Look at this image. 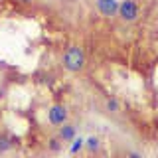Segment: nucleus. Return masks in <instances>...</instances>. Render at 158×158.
<instances>
[{"instance_id":"nucleus-3","label":"nucleus","mask_w":158,"mask_h":158,"mask_svg":"<svg viewBox=\"0 0 158 158\" xmlns=\"http://www.w3.org/2000/svg\"><path fill=\"white\" fill-rule=\"evenodd\" d=\"M49 123H52L53 127H61L63 123L67 121V109L63 107V105H53L52 109H49Z\"/></svg>"},{"instance_id":"nucleus-9","label":"nucleus","mask_w":158,"mask_h":158,"mask_svg":"<svg viewBox=\"0 0 158 158\" xmlns=\"http://www.w3.org/2000/svg\"><path fill=\"white\" fill-rule=\"evenodd\" d=\"M61 144H63V142H61V140H59V136H57V138H52V140H49V150H53V152H57V150H59V148H61Z\"/></svg>"},{"instance_id":"nucleus-8","label":"nucleus","mask_w":158,"mask_h":158,"mask_svg":"<svg viewBox=\"0 0 158 158\" xmlns=\"http://www.w3.org/2000/svg\"><path fill=\"white\" fill-rule=\"evenodd\" d=\"M10 146H12V142H10L6 136H0V152H8Z\"/></svg>"},{"instance_id":"nucleus-7","label":"nucleus","mask_w":158,"mask_h":158,"mask_svg":"<svg viewBox=\"0 0 158 158\" xmlns=\"http://www.w3.org/2000/svg\"><path fill=\"white\" fill-rule=\"evenodd\" d=\"M99 148H101V142H99V138H97V136H91V138L87 140V150H89V152H97Z\"/></svg>"},{"instance_id":"nucleus-10","label":"nucleus","mask_w":158,"mask_h":158,"mask_svg":"<svg viewBox=\"0 0 158 158\" xmlns=\"http://www.w3.org/2000/svg\"><path fill=\"white\" fill-rule=\"evenodd\" d=\"M18 2H24V4H28V2H32V0H18Z\"/></svg>"},{"instance_id":"nucleus-6","label":"nucleus","mask_w":158,"mask_h":158,"mask_svg":"<svg viewBox=\"0 0 158 158\" xmlns=\"http://www.w3.org/2000/svg\"><path fill=\"white\" fill-rule=\"evenodd\" d=\"M105 107H107L109 113H118V111H121V105H118L117 99H107V101H105Z\"/></svg>"},{"instance_id":"nucleus-2","label":"nucleus","mask_w":158,"mask_h":158,"mask_svg":"<svg viewBox=\"0 0 158 158\" xmlns=\"http://www.w3.org/2000/svg\"><path fill=\"white\" fill-rule=\"evenodd\" d=\"M117 16L121 18V22L132 24V22L138 20V16H140V8H138V4L135 0H121V2H118Z\"/></svg>"},{"instance_id":"nucleus-5","label":"nucleus","mask_w":158,"mask_h":158,"mask_svg":"<svg viewBox=\"0 0 158 158\" xmlns=\"http://www.w3.org/2000/svg\"><path fill=\"white\" fill-rule=\"evenodd\" d=\"M59 128V132H57V136H59V140L61 142H71L73 138H75V132H77V128L73 123H63L61 127H57Z\"/></svg>"},{"instance_id":"nucleus-1","label":"nucleus","mask_w":158,"mask_h":158,"mask_svg":"<svg viewBox=\"0 0 158 158\" xmlns=\"http://www.w3.org/2000/svg\"><path fill=\"white\" fill-rule=\"evenodd\" d=\"M61 63L63 67L67 69L69 73H79L83 71L87 65V56L79 46H69L65 52H63V57H61Z\"/></svg>"},{"instance_id":"nucleus-4","label":"nucleus","mask_w":158,"mask_h":158,"mask_svg":"<svg viewBox=\"0 0 158 158\" xmlns=\"http://www.w3.org/2000/svg\"><path fill=\"white\" fill-rule=\"evenodd\" d=\"M97 10L101 12V16L113 18V16H117L118 0H97Z\"/></svg>"}]
</instances>
